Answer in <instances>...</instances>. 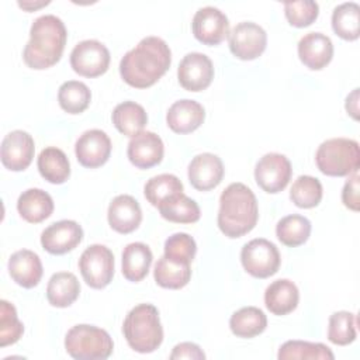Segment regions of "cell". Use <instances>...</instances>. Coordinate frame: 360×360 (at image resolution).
Listing matches in <instances>:
<instances>
[{"mask_svg":"<svg viewBox=\"0 0 360 360\" xmlns=\"http://www.w3.org/2000/svg\"><path fill=\"white\" fill-rule=\"evenodd\" d=\"M170 63L169 45L159 37H145L122 56L120 75L127 84L135 89H146L167 72Z\"/></svg>","mask_w":360,"mask_h":360,"instance_id":"cell-1","label":"cell"},{"mask_svg":"<svg viewBox=\"0 0 360 360\" xmlns=\"http://www.w3.org/2000/svg\"><path fill=\"white\" fill-rule=\"evenodd\" d=\"M68 39V31L63 21L53 15L45 14L38 17L30 30L22 59L31 69L42 70L59 62Z\"/></svg>","mask_w":360,"mask_h":360,"instance_id":"cell-2","label":"cell"},{"mask_svg":"<svg viewBox=\"0 0 360 360\" xmlns=\"http://www.w3.org/2000/svg\"><path fill=\"white\" fill-rule=\"evenodd\" d=\"M259 218L257 200L243 183H231L219 197L218 228L228 238H240L250 232Z\"/></svg>","mask_w":360,"mask_h":360,"instance_id":"cell-3","label":"cell"},{"mask_svg":"<svg viewBox=\"0 0 360 360\" xmlns=\"http://www.w3.org/2000/svg\"><path fill=\"white\" fill-rule=\"evenodd\" d=\"M124 336L131 349L138 353H152L163 342V328L159 311L152 304H139L125 316Z\"/></svg>","mask_w":360,"mask_h":360,"instance_id":"cell-4","label":"cell"},{"mask_svg":"<svg viewBox=\"0 0 360 360\" xmlns=\"http://www.w3.org/2000/svg\"><path fill=\"white\" fill-rule=\"evenodd\" d=\"M318 169L333 177L353 174L360 166V149L354 139L332 138L322 142L315 153Z\"/></svg>","mask_w":360,"mask_h":360,"instance_id":"cell-5","label":"cell"},{"mask_svg":"<svg viewBox=\"0 0 360 360\" xmlns=\"http://www.w3.org/2000/svg\"><path fill=\"white\" fill-rule=\"evenodd\" d=\"M65 349L76 360H104L112 353L111 336L93 325H75L65 336Z\"/></svg>","mask_w":360,"mask_h":360,"instance_id":"cell-6","label":"cell"},{"mask_svg":"<svg viewBox=\"0 0 360 360\" xmlns=\"http://www.w3.org/2000/svg\"><path fill=\"white\" fill-rule=\"evenodd\" d=\"M240 262L250 276L256 278H267L277 273L281 257L273 242L264 238H256L242 248Z\"/></svg>","mask_w":360,"mask_h":360,"instance_id":"cell-7","label":"cell"},{"mask_svg":"<svg viewBox=\"0 0 360 360\" xmlns=\"http://www.w3.org/2000/svg\"><path fill=\"white\" fill-rule=\"evenodd\" d=\"M79 269L87 285L97 290L104 288L114 276V255L104 245H90L79 259Z\"/></svg>","mask_w":360,"mask_h":360,"instance_id":"cell-8","label":"cell"},{"mask_svg":"<svg viewBox=\"0 0 360 360\" xmlns=\"http://www.w3.org/2000/svg\"><path fill=\"white\" fill-rule=\"evenodd\" d=\"M110 51L97 39H84L70 52L72 69L84 77H97L107 72Z\"/></svg>","mask_w":360,"mask_h":360,"instance_id":"cell-9","label":"cell"},{"mask_svg":"<svg viewBox=\"0 0 360 360\" xmlns=\"http://www.w3.org/2000/svg\"><path fill=\"white\" fill-rule=\"evenodd\" d=\"M291 173L292 167L288 158L271 152L263 155L256 163L255 180L263 191L276 194L287 187Z\"/></svg>","mask_w":360,"mask_h":360,"instance_id":"cell-10","label":"cell"},{"mask_svg":"<svg viewBox=\"0 0 360 360\" xmlns=\"http://www.w3.org/2000/svg\"><path fill=\"white\" fill-rule=\"evenodd\" d=\"M231 52L242 60L259 58L267 45L266 31L256 22L243 21L236 24L228 34Z\"/></svg>","mask_w":360,"mask_h":360,"instance_id":"cell-11","label":"cell"},{"mask_svg":"<svg viewBox=\"0 0 360 360\" xmlns=\"http://www.w3.org/2000/svg\"><path fill=\"white\" fill-rule=\"evenodd\" d=\"M177 79L180 86L188 91H201L207 89L214 79L211 59L201 52L187 53L179 63Z\"/></svg>","mask_w":360,"mask_h":360,"instance_id":"cell-12","label":"cell"},{"mask_svg":"<svg viewBox=\"0 0 360 360\" xmlns=\"http://www.w3.org/2000/svg\"><path fill=\"white\" fill-rule=\"evenodd\" d=\"M34 152L35 143L28 132L22 129L11 131L3 138L1 142V163L11 172L25 170L32 162Z\"/></svg>","mask_w":360,"mask_h":360,"instance_id":"cell-13","label":"cell"},{"mask_svg":"<svg viewBox=\"0 0 360 360\" xmlns=\"http://www.w3.org/2000/svg\"><path fill=\"white\" fill-rule=\"evenodd\" d=\"M191 27L194 37L205 45H218L229 34L228 17L212 6L198 8Z\"/></svg>","mask_w":360,"mask_h":360,"instance_id":"cell-14","label":"cell"},{"mask_svg":"<svg viewBox=\"0 0 360 360\" xmlns=\"http://www.w3.org/2000/svg\"><path fill=\"white\" fill-rule=\"evenodd\" d=\"M82 239L83 229L72 219L53 222L41 233V245L51 255H65L73 250Z\"/></svg>","mask_w":360,"mask_h":360,"instance_id":"cell-15","label":"cell"},{"mask_svg":"<svg viewBox=\"0 0 360 360\" xmlns=\"http://www.w3.org/2000/svg\"><path fill=\"white\" fill-rule=\"evenodd\" d=\"M75 153L82 166L89 169L100 167L111 155V141L101 129L84 131L76 141Z\"/></svg>","mask_w":360,"mask_h":360,"instance_id":"cell-16","label":"cell"},{"mask_svg":"<svg viewBox=\"0 0 360 360\" xmlns=\"http://www.w3.org/2000/svg\"><path fill=\"white\" fill-rule=\"evenodd\" d=\"M165 146L159 135L152 131H141L128 142L127 155L138 169H150L163 159Z\"/></svg>","mask_w":360,"mask_h":360,"instance_id":"cell-17","label":"cell"},{"mask_svg":"<svg viewBox=\"0 0 360 360\" xmlns=\"http://www.w3.org/2000/svg\"><path fill=\"white\" fill-rule=\"evenodd\" d=\"M224 177V165L221 158L205 152L193 158L188 165V180L198 191L215 188Z\"/></svg>","mask_w":360,"mask_h":360,"instance_id":"cell-18","label":"cell"},{"mask_svg":"<svg viewBox=\"0 0 360 360\" xmlns=\"http://www.w3.org/2000/svg\"><path fill=\"white\" fill-rule=\"evenodd\" d=\"M300 60L311 70L323 69L333 56V44L322 32H308L298 42Z\"/></svg>","mask_w":360,"mask_h":360,"instance_id":"cell-19","label":"cell"},{"mask_svg":"<svg viewBox=\"0 0 360 360\" xmlns=\"http://www.w3.org/2000/svg\"><path fill=\"white\" fill-rule=\"evenodd\" d=\"M107 218L110 226L115 232L131 233L139 226L142 221V211L132 195L120 194L110 202Z\"/></svg>","mask_w":360,"mask_h":360,"instance_id":"cell-20","label":"cell"},{"mask_svg":"<svg viewBox=\"0 0 360 360\" xmlns=\"http://www.w3.org/2000/svg\"><path fill=\"white\" fill-rule=\"evenodd\" d=\"M205 118L204 107L190 98H183L173 103L166 114L169 128L176 134H190L195 131Z\"/></svg>","mask_w":360,"mask_h":360,"instance_id":"cell-21","label":"cell"},{"mask_svg":"<svg viewBox=\"0 0 360 360\" xmlns=\"http://www.w3.org/2000/svg\"><path fill=\"white\" fill-rule=\"evenodd\" d=\"M8 273L18 285L24 288H32L41 281L44 270L41 259L35 252L21 249L10 256Z\"/></svg>","mask_w":360,"mask_h":360,"instance_id":"cell-22","label":"cell"},{"mask_svg":"<svg viewBox=\"0 0 360 360\" xmlns=\"http://www.w3.org/2000/svg\"><path fill=\"white\" fill-rule=\"evenodd\" d=\"M300 301L297 285L288 278H278L267 285L264 291V305L274 315L292 312Z\"/></svg>","mask_w":360,"mask_h":360,"instance_id":"cell-23","label":"cell"},{"mask_svg":"<svg viewBox=\"0 0 360 360\" xmlns=\"http://www.w3.org/2000/svg\"><path fill=\"white\" fill-rule=\"evenodd\" d=\"M17 210L22 219L30 224H38L49 218L53 212V200L41 188H28L20 194Z\"/></svg>","mask_w":360,"mask_h":360,"instance_id":"cell-24","label":"cell"},{"mask_svg":"<svg viewBox=\"0 0 360 360\" xmlns=\"http://www.w3.org/2000/svg\"><path fill=\"white\" fill-rule=\"evenodd\" d=\"M80 292V283L70 271H58L51 276L46 285V298L52 307L66 308L72 305Z\"/></svg>","mask_w":360,"mask_h":360,"instance_id":"cell-25","label":"cell"},{"mask_svg":"<svg viewBox=\"0 0 360 360\" xmlns=\"http://www.w3.org/2000/svg\"><path fill=\"white\" fill-rule=\"evenodd\" d=\"M152 252L142 242H132L122 250V274L128 281L143 280L152 264Z\"/></svg>","mask_w":360,"mask_h":360,"instance_id":"cell-26","label":"cell"},{"mask_svg":"<svg viewBox=\"0 0 360 360\" xmlns=\"http://www.w3.org/2000/svg\"><path fill=\"white\" fill-rule=\"evenodd\" d=\"M41 176L52 184H62L70 176V163L65 152L55 146L41 150L37 162Z\"/></svg>","mask_w":360,"mask_h":360,"instance_id":"cell-27","label":"cell"},{"mask_svg":"<svg viewBox=\"0 0 360 360\" xmlns=\"http://www.w3.org/2000/svg\"><path fill=\"white\" fill-rule=\"evenodd\" d=\"M114 127L127 136H135L148 124V114L145 108L135 101L120 103L112 111Z\"/></svg>","mask_w":360,"mask_h":360,"instance_id":"cell-28","label":"cell"},{"mask_svg":"<svg viewBox=\"0 0 360 360\" xmlns=\"http://www.w3.org/2000/svg\"><path fill=\"white\" fill-rule=\"evenodd\" d=\"M267 326V318L260 308L243 307L232 314L229 328L238 338H255L260 335Z\"/></svg>","mask_w":360,"mask_h":360,"instance_id":"cell-29","label":"cell"},{"mask_svg":"<svg viewBox=\"0 0 360 360\" xmlns=\"http://www.w3.org/2000/svg\"><path fill=\"white\" fill-rule=\"evenodd\" d=\"M153 277L158 285L170 290H179L188 284L191 277L190 264L177 263L162 256L155 264Z\"/></svg>","mask_w":360,"mask_h":360,"instance_id":"cell-30","label":"cell"},{"mask_svg":"<svg viewBox=\"0 0 360 360\" xmlns=\"http://www.w3.org/2000/svg\"><path fill=\"white\" fill-rule=\"evenodd\" d=\"M160 215L170 221L177 224H193L200 219V207L198 204L187 197L184 193H180L163 204L158 207Z\"/></svg>","mask_w":360,"mask_h":360,"instance_id":"cell-31","label":"cell"},{"mask_svg":"<svg viewBox=\"0 0 360 360\" xmlns=\"http://www.w3.org/2000/svg\"><path fill=\"white\" fill-rule=\"evenodd\" d=\"M276 235L278 240L285 246H300L305 243L311 235V222L304 215H287L277 222Z\"/></svg>","mask_w":360,"mask_h":360,"instance_id":"cell-32","label":"cell"},{"mask_svg":"<svg viewBox=\"0 0 360 360\" xmlns=\"http://www.w3.org/2000/svg\"><path fill=\"white\" fill-rule=\"evenodd\" d=\"M360 7L354 1H346L333 8L332 28L340 38L354 41L359 38Z\"/></svg>","mask_w":360,"mask_h":360,"instance_id":"cell-33","label":"cell"},{"mask_svg":"<svg viewBox=\"0 0 360 360\" xmlns=\"http://www.w3.org/2000/svg\"><path fill=\"white\" fill-rule=\"evenodd\" d=\"M91 100V91L83 82L68 80L60 84L58 90V101L68 114L83 112Z\"/></svg>","mask_w":360,"mask_h":360,"instance_id":"cell-34","label":"cell"},{"mask_svg":"<svg viewBox=\"0 0 360 360\" xmlns=\"http://www.w3.org/2000/svg\"><path fill=\"white\" fill-rule=\"evenodd\" d=\"M143 193H145L146 200L153 207L158 208L160 204H163L169 198L183 193V183L174 174L162 173V174L150 177L146 181V184L143 187Z\"/></svg>","mask_w":360,"mask_h":360,"instance_id":"cell-35","label":"cell"},{"mask_svg":"<svg viewBox=\"0 0 360 360\" xmlns=\"http://www.w3.org/2000/svg\"><path fill=\"white\" fill-rule=\"evenodd\" d=\"M277 357L280 360L288 359H321V360H333V353L323 343H312L305 340H288L281 345L278 349Z\"/></svg>","mask_w":360,"mask_h":360,"instance_id":"cell-36","label":"cell"},{"mask_svg":"<svg viewBox=\"0 0 360 360\" xmlns=\"http://www.w3.org/2000/svg\"><path fill=\"white\" fill-rule=\"evenodd\" d=\"M322 184L316 177L304 174L297 177L290 190L291 201L300 208H314L322 200Z\"/></svg>","mask_w":360,"mask_h":360,"instance_id":"cell-37","label":"cell"},{"mask_svg":"<svg viewBox=\"0 0 360 360\" xmlns=\"http://www.w3.org/2000/svg\"><path fill=\"white\" fill-rule=\"evenodd\" d=\"M356 315L349 311H338L329 316L328 339L338 346H346L356 339Z\"/></svg>","mask_w":360,"mask_h":360,"instance_id":"cell-38","label":"cell"},{"mask_svg":"<svg viewBox=\"0 0 360 360\" xmlns=\"http://www.w3.org/2000/svg\"><path fill=\"white\" fill-rule=\"evenodd\" d=\"M195 252H197V245L193 236L184 232H177L166 239L163 256L177 263L191 264L195 256Z\"/></svg>","mask_w":360,"mask_h":360,"instance_id":"cell-39","label":"cell"},{"mask_svg":"<svg viewBox=\"0 0 360 360\" xmlns=\"http://www.w3.org/2000/svg\"><path fill=\"white\" fill-rule=\"evenodd\" d=\"M24 332L22 322L18 321L13 304L6 300L0 301V346L6 347L15 343Z\"/></svg>","mask_w":360,"mask_h":360,"instance_id":"cell-40","label":"cell"},{"mask_svg":"<svg viewBox=\"0 0 360 360\" xmlns=\"http://www.w3.org/2000/svg\"><path fill=\"white\" fill-rule=\"evenodd\" d=\"M284 14L291 25L302 28L311 25L318 18L319 6L316 1L312 0L285 1Z\"/></svg>","mask_w":360,"mask_h":360,"instance_id":"cell-41","label":"cell"},{"mask_svg":"<svg viewBox=\"0 0 360 360\" xmlns=\"http://www.w3.org/2000/svg\"><path fill=\"white\" fill-rule=\"evenodd\" d=\"M342 201L352 211H359V174L353 173L342 190Z\"/></svg>","mask_w":360,"mask_h":360,"instance_id":"cell-42","label":"cell"},{"mask_svg":"<svg viewBox=\"0 0 360 360\" xmlns=\"http://www.w3.org/2000/svg\"><path fill=\"white\" fill-rule=\"evenodd\" d=\"M170 359H190V360H202L205 359L204 352L200 349L198 345L191 342H183L173 347V352L170 353Z\"/></svg>","mask_w":360,"mask_h":360,"instance_id":"cell-43","label":"cell"},{"mask_svg":"<svg viewBox=\"0 0 360 360\" xmlns=\"http://www.w3.org/2000/svg\"><path fill=\"white\" fill-rule=\"evenodd\" d=\"M346 111L354 118L357 120L359 115V89H354L346 98Z\"/></svg>","mask_w":360,"mask_h":360,"instance_id":"cell-44","label":"cell"},{"mask_svg":"<svg viewBox=\"0 0 360 360\" xmlns=\"http://www.w3.org/2000/svg\"><path fill=\"white\" fill-rule=\"evenodd\" d=\"M46 4H49V1H39V3H32V1H18V6H20V7H22V8H24V10H27V11H32V10L39 8V7H42V6H46Z\"/></svg>","mask_w":360,"mask_h":360,"instance_id":"cell-45","label":"cell"}]
</instances>
